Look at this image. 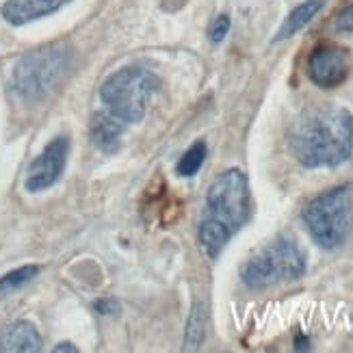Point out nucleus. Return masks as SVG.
Returning <instances> with one entry per match:
<instances>
[{
  "instance_id": "nucleus-1",
  "label": "nucleus",
  "mask_w": 353,
  "mask_h": 353,
  "mask_svg": "<svg viewBox=\"0 0 353 353\" xmlns=\"http://www.w3.org/2000/svg\"><path fill=\"white\" fill-rule=\"evenodd\" d=\"M288 139L308 170L339 167L353 154V115L341 106H312L295 119Z\"/></svg>"
},
{
  "instance_id": "nucleus-2",
  "label": "nucleus",
  "mask_w": 353,
  "mask_h": 353,
  "mask_svg": "<svg viewBox=\"0 0 353 353\" xmlns=\"http://www.w3.org/2000/svg\"><path fill=\"white\" fill-rule=\"evenodd\" d=\"M161 91V79L145 68L126 65L113 72L100 87V100L126 126L141 124L152 96Z\"/></svg>"
},
{
  "instance_id": "nucleus-3",
  "label": "nucleus",
  "mask_w": 353,
  "mask_h": 353,
  "mask_svg": "<svg viewBox=\"0 0 353 353\" xmlns=\"http://www.w3.org/2000/svg\"><path fill=\"white\" fill-rule=\"evenodd\" d=\"M310 236L323 250H336L353 234V184H341L310 199L301 210Z\"/></svg>"
},
{
  "instance_id": "nucleus-4",
  "label": "nucleus",
  "mask_w": 353,
  "mask_h": 353,
  "mask_svg": "<svg viewBox=\"0 0 353 353\" xmlns=\"http://www.w3.org/2000/svg\"><path fill=\"white\" fill-rule=\"evenodd\" d=\"M303 273L305 256L299 245L290 239H278L243 265L241 280L248 288L258 290L278 282L299 280Z\"/></svg>"
},
{
  "instance_id": "nucleus-5",
  "label": "nucleus",
  "mask_w": 353,
  "mask_h": 353,
  "mask_svg": "<svg viewBox=\"0 0 353 353\" xmlns=\"http://www.w3.org/2000/svg\"><path fill=\"white\" fill-rule=\"evenodd\" d=\"M252 214V193L250 182L241 170L232 167L212 180L206 193V217L221 223L230 234L250 221Z\"/></svg>"
},
{
  "instance_id": "nucleus-6",
  "label": "nucleus",
  "mask_w": 353,
  "mask_h": 353,
  "mask_svg": "<svg viewBox=\"0 0 353 353\" xmlns=\"http://www.w3.org/2000/svg\"><path fill=\"white\" fill-rule=\"evenodd\" d=\"M70 65V52L59 46L37 48L24 54L13 68L11 87L24 100L41 98L61 81Z\"/></svg>"
},
{
  "instance_id": "nucleus-7",
  "label": "nucleus",
  "mask_w": 353,
  "mask_h": 353,
  "mask_svg": "<svg viewBox=\"0 0 353 353\" xmlns=\"http://www.w3.org/2000/svg\"><path fill=\"white\" fill-rule=\"evenodd\" d=\"M70 154V139L63 134L54 137V139L41 150V154L30 163L28 174L24 180V189L28 193H41L50 189L52 184L59 182L63 176Z\"/></svg>"
},
{
  "instance_id": "nucleus-8",
  "label": "nucleus",
  "mask_w": 353,
  "mask_h": 353,
  "mask_svg": "<svg viewBox=\"0 0 353 353\" xmlns=\"http://www.w3.org/2000/svg\"><path fill=\"white\" fill-rule=\"evenodd\" d=\"M349 68H351L349 52L332 43L316 46L308 57V63H305L308 79L321 89H334L343 85L349 76Z\"/></svg>"
},
{
  "instance_id": "nucleus-9",
  "label": "nucleus",
  "mask_w": 353,
  "mask_h": 353,
  "mask_svg": "<svg viewBox=\"0 0 353 353\" xmlns=\"http://www.w3.org/2000/svg\"><path fill=\"white\" fill-rule=\"evenodd\" d=\"M70 0H7L3 5V18L11 26H24L46 15H52Z\"/></svg>"
},
{
  "instance_id": "nucleus-10",
  "label": "nucleus",
  "mask_w": 353,
  "mask_h": 353,
  "mask_svg": "<svg viewBox=\"0 0 353 353\" xmlns=\"http://www.w3.org/2000/svg\"><path fill=\"white\" fill-rule=\"evenodd\" d=\"M41 351V336L30 321H15L0 336V353H37Z\"/></svg>"
},
{
  "instance_id": "nucleus-11",
  "label": "nucleus",
  "mask_w": 353,
  "mask_h": 353,
  "mask_svg": "<svg viewBox=\"0 0 353 353\" xmlns=\"http://www.w3.org/2000/svg\"><path fill=\"white\" fill-rule=\"evenodd\" d=\"M126 124L124 121H119L113 113L109 111H100L94 115L91 119V126H89V132H91V141H94L96 148L104 150V152H113L119 143V137L124 132Z\"/></svg>"
},
{
  "instance_id": "nucleus-12",
  "label": "nucleus",
  "mask_w": 353,
  "mask_h": 353,
  "mask_svg": "<svg viewBox=\"0 0 353 353\" xmlns=\"http://www.w3.org/2000/svg\"><path fill=\"white\" fill-rule=\"evenodd\" d=\"M230 239H232V234H230L221 223L212 221V219H208V217H204L202 221H199V228H197V241H199V248H202V252H204L210 260L219 258V254L223 252V248L228 245Z\"/></svg>"
},
{
  "instance_id": "nucleus-13",
  "label": "nucleus",
  "mask_w": 353,
  "mask_h": 353,
  "mask_svg": "<svg viewBox=\"0 0 353 353\" xmlns=\"http://www.w3.org/2000/svg\"><path fill=\"white\" fill-rule=\"evenodd\" d=\"M323 5H325V0H305V3L297 5L293 11L288 13V18L284 20V24L280 26L278 35H275V41L288 39V37H293L295 33H299L305 24L312 22V18L321 9H323Z\"/></svg>"
},
{
  "instance_id": "nucleus-14",
  "label": "nucleus",
  "mask_w": 353,
  "mask_h": 353,
  "mask_svg": "<svg viewBox=\"0 0 353 353\" xmlns=\"http://www.w3.org/2000/svg\"><path fill=\"white\" fill-rule=\"evenodd\" d=\"M206 143L204 141H195L189 145V150L184 152V154L180 157V161L176 163V174L180 178H191L195 176L199 170H202V165L206 161Z\"/></svg>"
},
{
  "instance_id": "nucleus-15",
  "label": "nucleus",
  "mask_w": 353,
  "mask_h": 353,
  "mask_svg": "<svg viewBox=\"0 0 353 353\" xmlns=\"http://www.w3.org/2000/svg\"><path fill=\"white\" fill-rule=\"evenodd\" d=\"M39 271H41L39 265H24L20 269L9 271L7 275L0 278V293H13V290L22 288L30 280H35L37 275H39Z\"/></svg>"
},
{
  "instance_id": "nucleus-16",
  "label": "nucleus",
  "mask_w": 353,
  "mask_h": 353,
  "mask_svg": "<svg viewBox=\"0 0 353 353\" xmlns=\"http://www.w3.org/2000/svg\"><path fill=\"white\" fill-rule=\"evenodd\" d=\"M204 325H206V319H204V308L199 303L193 305V312L189 316V323H187V334H184V343H187V349H197L204 341Z\"/></svg>"
},
{
  "instance_id": "nucleus-17",
  "label": "nucleus",
  "mask_w": 353,
  "mask_h": 353,
  "mask_svg": "<svg viewBox=\"0 0 353 353\" xmlns=\"http://www.w3.org/2000/svg\"><path fill=\"white\" fill-rule=\"evenodd\" d=\"M228 30H230V18H228L225 13H221V15H217V18H214V22L210 24V28H208V37H210L212 43H221V41L225 39V35H228Z\"/></svg>"
},
{
  "instance_id": "nucleus-18",
  "label": "nucleus",
  "mask_w": 353,
  "mask_h": 353,
  "mask_svg": "<svg viewBox=\"0 0 353 353\" xmlns=\"http://www.w3.org/2000/svg\"><path fill=\"white\" fill-rule=\"evenodd\" d=\"M334 28L339 33H351L353 30V5H347L334 20Z\"/></svg>"
},
{
  "instance_id": "nucleus-19",
  "label": "nucleus",
  "mask_w": 353,
  "mask_h": 353,
  "mask_svg": "<svg viewBox=\"0 0 353 353\" xmlns=\"http://www.w3.org/2000/svg\"><path fill=\"white\" fill-rule=\"evenodd\" d=\"M94 308H96V312H100V314H111V312H115L117 303H115L113 299H98V301L94 303Z\"/></svg>"
},
{
  "instance_id": "nucleus-20",
  "label": "nucleus",
  "mask_w": 353,
  "mask_h": 353,
  "mask_svg": "<svg viewBox=\"0 0 353 353\" xmlns=\"http://www.w3.org/2000/svg\"><path fill=\"white\" fill-rule=\"evenodd\" d=\"M295 349L297 351H303V349H308V339H305V336L299 332L297 336H295Z\"/></svg>"
},
{
  "instance_id": "nucleus-21",
  "label": "nucleus",
  "mask_w": 353,
  "mask_h": 353,
  "mask_svg": "<svg viewBox=\"0 0 353 353\" xmlns=\"http://www.w3.org/2000/svg\"><path fill=\"white\" fill-rule=\"evenodd\" d=\"M54 353H61V351H70V353H76V351H79V349H76L72 343H59L54 349H52Z\"/></svg>"
}]
</instances>
